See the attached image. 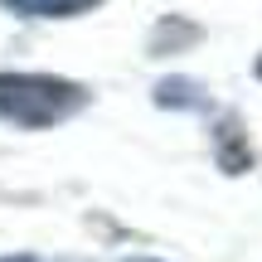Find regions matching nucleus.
I'll return each mask as SVG.
<instances>
[{
  "label": "nucleus",
  "instance_id": "2",
  "mask_svg": "<svg viewBox=\"0 0 262 262\" xmlns=\"http://www.w3.org/2000/svg\"><path fill=\"white\" fill-rule=\"evenodd\" d=\"M93 5H102V0H0V10L19 19H73L88 15Z\"/></svg>",
  "mask_w": 262,
  "mask_h": 262
},
{
  "label": "nucleus",
  "instance_id": "4",
  "mask_svg": "<svg viewBox=\"0 0 262 262\" xmlns=\"http://www.w3.org/2000/svg\"><path fill=\"white\" fill-rule=\"evenodd\" d=\"M156 102L160 107H199L204 97H199V88L185 83V78H165V83L156 88Z\"/></svg>",
  "mask_w": 262,
  "mask_h": 262
},
{
  "label": "nucleus",
  "instance_id": "5",
  "mask_svg": "<svg viewBox=\"0 0 262 262\" xmlns=\"http://www.w3.org/2000/svg\"><path fill=\"white\" fill-rule=\"evenodd\" d=\"M0 262H34L29 253H10V257H0Z\"/></svg>",
  "mask_w": 262,
  "mask_h": 262
},
{
  "label": "nucleus",
  "instance_id": "7",
  "mask_svg": "<svg viewBox=\"0 0 262 262\" xmlns=\"http://www.w3.org/2000/svg\"><path fill=\"white\" fill-rule=\"evenodd\" d=\"M257 78H262V58H257Z\"/></svg>",
  "mask_w": 262,
  "mask_h": 262
},
{
  "label": "nucleus",
  "instance_id": "1",
  "mask_svg": "<svg viewBox=\"0 0 262 262\" xmlns=\"http://www.w3.org/2000/svg\"><path fill=\"white\" fill-rule=\"evenodd\" d=\"M88 107V88L58 73H0V122L49 131Z\"/></svg>",
  "mask_w": 262,
  "mask_h": 262
},
{
  "label": "nucleus",
  "instance_id": "3",
  "mask_svg": "<svg viewBox=\"0 0 262 262\" xmlns=\"http://www.w3.org/2000/svg\"><path fill=\"white\" fill-rule=\"evenodd\" d=\"M219 165H224L228 175L248 170V146H243V136H238V122H233V117L219 122Z\"/></svg>",
  "mask_w": 262,
  "mask_h": 262
},
{
  "label": "nucleus",
  "instance_id": "6",
  "mask_svg": "<svg viewBox=\"0 0 262 262\" xmlns=\"http://www.w3.org/2000/svg\"><path fill=\"white\" fill-rule=\"evenodd\" d=\"M131 262H150V257H131Z\"/></svg>",
  "mask_w": 262,
  "mask_h": 262
}]
</instances>
